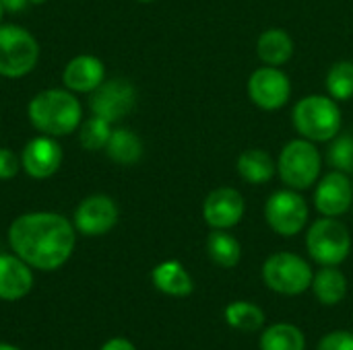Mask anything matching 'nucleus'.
<instances>
[{
    "instance_id": "f257e3e1",
    "label": "nucleus",
    "mask_w": 353,
    "mask_h": 350,
    "mask_svg": "<svg viewBox=\"0 0 353 350\" xmlns=\"http://www.w3.org/2000/svg\"><path fill=\"white\" fill-rule=\"evenodd\" d=\"M12 252L37 270H58L77 243L74 225L58 212H27L8 227Z\"/></svg>"
},
{
    "instance_id": "f03ea898",
    "label": "nucleus",
    "mask_w": 353,
    "mask_h": 350,
    "mask_svg": "<svg viewBox=\"0 0 353 350\" xmlns=\"http://www.w3.org/2000/svg\"><path fill=\"white\" fill-rule=\"evenodd\" d=\"M27 116L37 132L58 138L79 130L83 107L72 91L46 89L29 101Z\"/></svg>"
},
{
    "instance_id": "7ed1b4c3",
    "label": "nucleus",
    "mask_w": 353,
    "mask_h": 350,
    "mask_svg": "<svg viewBox=\"0 0 353 350\" xmlns=\"http://www.w3.org/2000/svg\"><path fill=\"white\" fill-rule=\"evenodd\" d=\"M296 132L310 142H331L341 132V109L329 95H306L292 109Z\"/></svg>"
},
{
    "instance_id": "20e7f679",
    "label": "nucleus",
    "mask_w": 353,
    "mask_h": 350,
    "mask_svg": "<svg viewBox=\"0 0 353 350\" xmlns=\"http://www.w3.org/2000/svg\"><path fill=\"white\" fill-rule=\"evenodd\" d=\"M321 169L323 157L316 149V142H310L300 136L283 144L277 159V173L285 188L298 192L310 190L321 179Z\"/></svg>"
},
{
    "instance_id": "39448f33",
    "label": "nucleus",
    "mask_w": 353,
    "mask_h": 350,
    "mask_svg": "<svg viewBox=\"0 0 353 350\" xmlns=\"http://www.w3.org/2000/svg\"><path fill=\"white\" fill-rule=\"evenodd\" d=\"M308 256L321 266H339L352 252V233L337 217H321L306 231Z\"/></svg>"
},
{
    "instance_id": "423d86ee",
    "label": "nucleus",
    "mask_w": 353,
    "mask_h": 350,
    "mask_svg": "<svg viewBox=\"0 0 353 350\" xmlns=\"http://www.w3.org/2000/svg\"><path fill=\"white\" fill-rule=\"evenodd\" d=\"M310 264L294 252H275L263 264V281L267 289L283 297H298L312 285Z\"/></svg>"
},
{
    "instance_id": "0eeeda50",
    "label": "nucleus",
    "mask_w": 353,
    "mask_h": 350,
    "mask_svg": "<svg viewBox=\"0 0 353 350\" xmlns=\"http://www.w3.org/2000/svg\"><path fill=\"white\" fill-rule=\"evenodd\" d=\"M39 60L37 39L19 25H0V76L21 78Z\"/></svg>"
},
{
    "instance_id": "6e6552de",
    "label": "nucleus",
    "mask_w": 353,
    "mask_h": 350,
    "mask_svg": "<svg viewBox=\"0 0 353 350\" xmlns=\"http://www.w3.org/2000/svg\"><path fill=\"white\" fill-rule=\"evenodd\" d=\"M308 204L298 190L283 188L265 202V221L281 237H296L308 225Z\"/></svg>"
},
{
    "instance_id": "1a4fd4ad",
    "label": "nucleus",
    "mask_w": 353,
    "mask_h": 350,
    "mask_svg": "<svg viewBox=\"0 0 353 350\" xmlns=\"http://www.w3.org/2000/svg\"><path fill=\"white\" fill-rule=\"evenodd\" d=\"M246 91L256 107L265 111H277L285 107L292 97V80L279 66L265 64L248 76Z\"/></svg>"
},
{
    "instance_id": "9d476101",
    "label": "nucleus",
    "mask_w": 353,
    "mask_h": 350,
    "mask_svg": "<svg viewBox=\"0 0 353 350\" xmlns=\"http://www.w3.org/2000/svg\"><path fill=\"white\" fill-rule=\"evenodd\" d=\"M137 105V89L126 78H110L103 80L89 99V107L93 116L108 120L110 124L126 118Z\"/></svg>"
},
{
    "instance_id": "9b49d317",
    "label": "nucleus",
    "mask_w": 353,
    "mask_h": 350,
    "mask_svg": "<svg viewBox=\"0 0 353 350\" xmlns=\"http://www.w3.org/2000/svg\"><path fill=\"white\" fill-rule=\"evenodd\" d=\"M244 212H246L244 196L230 186L211 190L203 202V219L211 229L230 231L244 219Z\"/></svg>"
},
{
    "instance_id": "f8f14e48",
    "label": "nucleus",
    "mask_w": 353,
    "mask_h": 350,
    "mask_svg": "<svg viewBox=\"0 0 353 350\" xmlns=\"http://www.w3.org/2000/svg\"><path fill=\"white\" fill-rule=\"evenodd\" d=\"M118 223V206L105 194H93L85 198L74 210V229L87 237L110 233Z\"/></svg>"
},
{
    "instance_id": "ddd939ff",
    "label": "nucleus",
    "mask_w": 353,
    "mask_h": 350,
    "mask_svg": "<svg viewBox=\"0 0 353 350\" xmlns=\"http://www.w3.org/2000/svg\"><path fill=\"white\" fill-rule=\"evenodd\" d=\"M353 204V182L343 171H329L316 182L314 208L323 217H341Z\"/></svg>"
},
{
    "instance_id": "4468645a",
    "label": "nucleus",
    "mask_w": 353,
    "mask_h": 350,
    "mask_svg": "<svg viewBox=\"0 0 353 350\" xmlns=\"http://www.w3.org/2000/svg\"><path fill=\"white\" fill-rule=\"evenodd\" d=\"M62 146L54 136H37L29 140L21 155V167L33 179L52 177L62 165Z\"/></svg>"
},
{
    "instance_id": "2eb2a0df",
    "label": "nucleus",
    "mask_w": 353,
    "mask_h": 350,
    "mask_svg": "<svg viewBox=\"0 0 353 350\" xmlns=\"http://www.w3.org/2000/svg\"><path fill=\"white\" fill-rule=\"evenodd\" d=\"M62 80L64 87L72 93H93L105 80V66L99 58L81 54L66 64Z\"/></svg>"
},
{
    "instance_id": "dca6fc26",
    "label": "nucleus",
    "mask_w": 353,
    "mask_h": 350,
    "mask_svg": "<svg viewBox=\"0 0 353 350\" xmlns=\"http://www.w3.org/2000/svg\"><path fill=\"white\" fill-rule=\"evenodd\" d=\"M33 287L31 266L17 254H0V299L19 301L29 295Z\"/></svg>"
},
{
    "instance_id": "f3484780",
    "label": "nucleus",
    "mask_w": 353,
    "mask_h": 350,
    "mask_svg": "<svg viewBox=\"0 0 353 350\" xmlns=\"http://www.w3.org/2000/svg\"><path fill=\"white\" fill-rule=\"evenodd\" d=\"M294 39L285 29H265L256 39V56L267 66H283L294 56Z\"/></svg>"
},
{
    "instance_id": "a211bd4d",
    "label": "nucleus",
    "mask_w": 353,
    "mask_h": 350,
    "mask_svg": "<svg viewBox=\"0 0 353 350\" xmlns=\"http://www.w3.org/2000/svg\"><path fill=\"white\" fill-rule=\"evenodd\" d=\"M238 175L252 186H265L277 173V161L265 149H246L236 161Z\"/></svg>"
},
{
    "instance_id": "6ab92c4d",
    "label": "nucleus",
    "mask_w": 353,
    "mask_h": 350,
    "mask_svg": "<svg viewBox=\"0 0 353 350\" xmlns=\"http://www.w3.org/2000/svg\"><path fill=\"white\" fill-rule=\"evenodd\" d=\"M151 281L157 291L170 297H188L194 289L192 276L176 260H165L157 264L151 272Z\"/></svg>"
},
{
    "instance_id": "aec40b11",
    "label": "nucleus",
    "mask_w": 353,
    "mask_h": 350,
    "mask_svg": "<svg viewBox=\"0 0 353 350\" xmlns=\"http://www.w3.org/2000/svg\"><path fill=\"white\" fill-rule=\"evenodd\" d=\"M310 289H312L316 301L331 307V305H337L345 299L347 278L337 266H323L319 272H314Z\"/></svg>"
},
{
    "instance_id": "412c9836",
    "label": "nucleus",
    "mask_w": 353,
    "mask_h": 350,
    "mask_svg": "<svg viewBox=\"0 0 353 350\" xmlns=\"http://www.w3.org/2000/svg\"><path fill=\"white\" fill-rule=\"evenodd\" d=\"M207 254L219 268H236L242 260V245L228 229H211L207 235Z\"/></svg>"
},
{
    "instance_id": "4be33fe9",
    "label": "nucleus",
    "mask_w": 353,
    "mask_h": 350,
    "mask_svg": "<svg viewBox=\"0 0 353 350\" xmlns=\"http://www.w3.org/2000/svg\"><path fill=\"white\" fill-rule=\"evenodd\" d=\"M105 155L118 165H134L143 157V140L128 128H116L105 144Z\"/></svg>"
},
{
    "instance_id": "5701e85b",
    "label": "nucleus",
    "mask_w": 353,
    "mask_h": 350,
    "mask_svg": "<svg viewBox=\"0 0 353 350\" xmlns=\"http://www.w3.org/2000/svg\"><path fill=\"white\" fill-rule=\"evenodd\" d=\"M259 347L261 350H306V336L298 326L277 322L265 328Z\"/></svg>"
},
{
    "instance_id": "b1692460",
    "label": "nucleus",
    "mask_w": 353,
    "mask_h": 350,
    "mask_svg": "<svg viewBox=\"0 0 353 350\" xmlns=\"http://www.w3.org/2000/svg\"><path fill=\"white\" fill-rule=\"evenodd\" d=\"M223 316L230 328L240 332H259L265 326V311L250 301H232Z\"/></svg>"
},
{
    "instance_id": "393cba45",
    "label": "nucleus",
    "mask_w": 353,
    "mask_h": 350,
    "mask_svg": "<svg viewBox=\"0 0 353 350\" xmlns=\"http://www.w3.org/2000/svg\"><path fill=\"white\" fill-rule=\"evenodd\" d=\"M329 97L339 101H350L353 97V62L352 60H339L335 62L325 78Z\"/></svg>"
},
{
    "instance_id": "a878e982",
    "label": "nucleus",
    "mask_w": 353,
    "mask_h": 350,
    "mask_svg": "<svg viewBox=\"0 0 353 350\" xmlns=\"http://www.w3.org/2000/svg\"><path fill=\"white\" fill-rule=\"evenodd\" d=\"M110 134H112V124L99 116H91L79 126V140H81V146L87 151L105 149Z\"/></svg>"
},
{
    "instance_id": "bb28decb",
    "label": "nucleus",
    "mask_w": 353,
    "mask_h": 350,
    "mask_svg": "<svg viewBox=\"0 0 353 350\" xmlns=\"http://www.w3.org/2000/svg\"><path fill=\"white\" fill-rule=\"evenodd\" d=\"M327 161L333 169L343 171L347 175L353 173V134H337L331 142H329V151H327Z\"/></svg>"
},
{
    "instance_id": "cd10ccee",
    "label": "nucleus",
    "mask_w": 353,
    "mask_h": 350,
    "mask_svg": "<svg viewBox=\"0 0 353 350\" xmlns=\"http://www.w3.org/2000/svg\"><path fill=\"white\" fill-rule=\"evenodd\" d=\"M316 350H353V332L335 330L321 338Z\"/></svg>"
},
{
    "instance_id": "c85d7f7f",
    "label": "nucleus",
    "mask_w": 353,
    "mask_h": 350,
    "mask_svg": "<svg viewBox=\"0 0 353 350\" xmlns=\"http://www.w3.org/2000/svg\"><path fill=\"white\" fill-rule=\"evenodd\" d=\"M21 169L19 157L10 149H0V179H12Z\"/></svg>"
},
{
    "instance_id": "c756f323",
    "label": "nucleus",
    "mask_w": 353,
    "mask_h": 350,
    "mask_svg": "<svg viewBox=\"0 0 353 350\" xmlns=\"http://www.w3.org/2000/svg\"><path fill=\"white\" fill-rule=\"evenodd\" d=\"M99 350H137L134 349V344L130 342V340H126V338H110L103 347Z\"/></svg>"
},
{
    "instance_id": "7c9ffc66",
    "label": "nucleus",
    "mask_w": 353,
    "mask_h": 350,
    "mask_svg": "<svg viewBox=\"0 0 353 350\" xmlns=\"http://www.w3.org/2000/svg\"><path fill=\"white\" fill-rule=\"evenodd\" d=\"M0 2H2L4 10H8V12H21L29 4V0H0Z\"/></svg>"
},
{
    "instance_id": "2f4dec72",
    "label": "nucleus",
    "mask_w": 353,
    "mask_h": 350,
    "mask_svg": "<svg viewBox=\"0 0 353 350\" xmlns=\"http://www.w3.org/2000/svg\"><path fill=\"white\" fill-rule=\"evenodd\" d=\"M0 350H21V349H17V347H12V344H4V342H0Z\"/></svg>"
},
{
    "instance_id": "473e14b6",
    "label": "nucleus",
    "mask_w": 353,
    "mask_h": 350,
    "mask_svg": "<svg viewBox=\"0 0 353 350\" xmlns=\"http://www.w3.org/2000/svg\"><path fill=\"white\" fill-rule=\"evenodd\" d=\"M46 0H29V4H43Z\"/></svg>"
},
{
    "instance_id": "72a5a7b5",
    "label": "nucleus",
    "mask_w": 353,
    "mask_h": 350,
    "mask_svg": "<svg viewBox=\"0 0 353 350\" xmlns=\"http://www.w3.org/2000/svg\"><path fill=\"white\" fill-rule=\"evenodd\" d=\"M2 14H4V6H2V2H0V21H2Z\"/></svg>"
},
{
    "instance_id": "f704fd0d",
    "label": "nucleus",
    "mask_w": 353,
    "mask_h": 350,
    "mask_svg": "<svg viewBox=\"0 0 353 350\" xmlns=\"http://www.w3.org/2000/svg\"><path fill=\"white\" fill-rule=\"evenodd\" d=\"M139 2H153V0H139Z\"/></svg>"
}]
</instances>
